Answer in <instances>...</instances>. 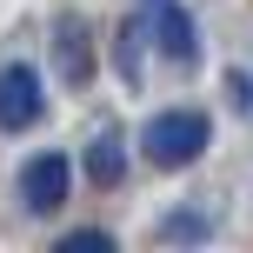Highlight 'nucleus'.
<instances>
[{"mask_svg": "<svg viewBox=\"0 0 253 253\" xmlns=\"http://www.w3.org/2000/svg\"><path fill=\"white\" fill-rule=\"evenodd\" d=\"M207 140H213V120H207L200 107H167V114H153L147 126H140V153H147L160 173L193 167L207 153Z\"/></svg>", "mask_w": 253, "mask_h": 253, "instance_id": "nucleus-1", "label": "nucleus"}, {"mask_svg": "<svg viewBox=\"0 0 253 253\" xmlns=\"http://www.w3.org/2000/svg\"><path fill=\"white\" fill-rule=\"evenodd\" d=\"M47 120V93H40V67L7 60L0 67V133H27Z\"/></svg>", "mask_w": 253, "mask_h": 253, "instance_id": "nucleus-2", "label": "nucleus"}, {"mask_svg": "<svg viewBox=\"0 0 253 253\" xmlns=\"http://www.w3.org/2000/svg\"><path fill=\"white\" fill-rule=\"evenodd\" d=\"M13 187H20V207H27V213H60V207H67V187H74V160L47 147V153H34V160L20 167Z\"/></svg>", "mask_w": 253, "mask_h": 253, "instance_id": "nucleus-3", "label": "nucleus"}, {"mask_svg": "<svg viewBox=\"0 0 253 253\" xmlns=\"http://www.w3.org/2000/svg\"><path fill=\"white\" fill-rule=\"evenodd\" d=\"M147 7H153L147 40H153L173 67H193V60H200V27H193V13L180 7V0H147Z\"/></svg>", "mask_w": 253, "mask_h": 253, "instance_id": "nucleus-4", "label": "nucleus"}, {"mask_svg": "<svg viewBox=\"0 0 253 253\" xmlns=\"http://www.w3.org/2000/svg\"><path fill=\"white\" fill-rule=\"evenodd\" d=\"M53 67H60V80L74 93L93 80V34H87L80 13H60V20H53Z\"/></svg>", "mask_w": 253, "mask_h": 253, "instance_id": "nucleus-5", "label": "nucleus"}, {"mask_svg": "<svg viewBox=\"0 0 253 253\" xmlns=\"http://www.w3.org/2000/svg\"><path fill=\"white\" fill-rule=\"evenodd\" d=\"M87 180L93 187H120L126 180V140L107 126V133H93V147H87Z\"/></svg>", "mask_w": 253, "mask_h": 253, "instance_id": "nucleus-6", "label": "nucleus"}, {"mask_svg": "<svg viewBox=\"0 0 253 253\" xmlns=\"http://www.w3.org/2000/svg\"><path fill=\"white\" fill-rule=\"evenodd\" d=\"M114 67H120V80H126V87H140V74H147V20H120Z\"/></svg>", "mask_w": 253, "mask_h": 253, "instance_id": "nucleus-7", "label": "nucleus"}, {"mask_svg": "<svg viewBox=\"0 0 253 253\" xmlns=\"http://www.w3.org/2000/svg\"><path fill=\"white\" fill-rule=\"evenodd\" d=\"M160 240H167V247H180V240H187V247H193V240H213V220H207V213H167V220H160Z\"/></svg>", "mask_w": 253, "mask_h": 253, "instance_id": "nucleus-8", "label": "nucleus"}, {"mask_svg": "<svg viewBox=\"0 0 253 253\" xmlns=\"http://www.w3.org/2000/svg\"><path fill=\"white\" fill-rule=\"evenodd\" d=\"M114 247V233H100V227H80V233H60V253H107Z\"/></svg>", "mask_w": 253, "mask_h": 253, "instance_id": "nucleus-9", "label": "nucleus"}, {"mask_svg": "<svg viewBox=\"0 0 253 253\" xmlns=\"http://www.w3.org/2000/svg\"><path fill=\"white\" fill-rule=\"evenodd\" d=\"M227 100L240 107V114H253V80L240 74V67H233V74H227Z\"/></svg>", "mask_w": 253, "mask_h": 253, "instance_id": "nucleus-10", "label": "nucleus"}]
</instances>
